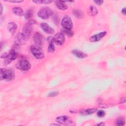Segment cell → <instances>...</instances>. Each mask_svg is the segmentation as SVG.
Listing matches in <instances>:
<instances>
[{
  "label": "cell",
  "mask_w": 126,
  "mask_h": 126,
  "mask_svg": "<svg viewBox=\"0 0 126 126\" xmlns=\"http://www.w3.org/2000/svg\"><path fill=\"white\" fill-rule=\"evenodd\" d=\"M59 93L58 92H52L51 93H50L48 94V96L49 97H53V96H55L56 95H57Z\"/></svg>",
  "instance_id": "484cf974"
},
{
  "label": "cell",
  "mask_w": 126,
  "mask_h": 126,
  "mask_svg": "<svg viewBox=\"0 0 126 126\" xmlns=\"http://www.w3.org/2000/svg\"><path fill=\"white\" fill-rule=\"evenodd\" d=\"M125 124V120L123 118H119L116 121V125L119 126H124Z\"/></svg>",
  "instance_id": "603a6c76"
},
{
  "label": "cell",
  "mask_w": 126,
  "mask_h": 126,
  "mask_svg": "<svg viewBox=\"0 0 126 126\" xmlns=\"http://www.w3.org/2000/svg\"><path fill=\"white\" fill-rule=\"evenodd\" d=\"M17 26L14 22H10L8 25V29L11 34L13 35L17 31Z\"/></svg>",
  "instance_id": "2e32d148"
},
{
  "label": "cell",
  "mask_w": 126,
  "mask_h": 126,
  "mask_svg": "<svg viewBox=\"0 0 126 126\" xmlns=\"http://www.w3.org/2000/svg\"><path fill=\"white\" fill-rule=\"evenodd\" d=\"M51 126H60V124H51Z\"/></svg>",
  "instance_id": "836d02e7"
},
{
  "label": "cell",
  "mask_w": 126,
  "mask_h": 126,
  "mask_svg": "<svg viewBox=\"0 0 126 126\" xmlns=\"http://www.w3.org/2000/svg\"><path fill=\"white\" fill-rule=\"evenodd\" d=\"M125 101H126L125 97H123V98H121L120 101V103H124L125 102Z\"/></svg>",
  "instance_id": "f546056e"
},
{
  "label": "cell",
  "mask_w": 126,
  "mask_h": 126,
  "mask_svg": "<svg viewBox=\"0 0 126 126\" xmlns=\"http://www.w3.org/2000/svg\"><path fill=\"white\" fill-rule=\"evenodd\" d=\"M41 29L46 33L49 34H52L54 32V30L53 28L50 27L47 24L42 23L40 24Z\"/></svg>",
  "instance_id": "4fadbf2b"
},
{
  "label": "cell",
  "mask_w": 126,
  "mask_h": 126,
  "mask_svg": "<svg viewBox=\"0 0 126 126\" xmlns=\"http://www.w3.org/2000/svg\"><path fill=\"white\" fill-rule=\"evenodd\" d=\"M32 24L29 22L25 24V25L23 26L22 29V33L27 39L29 38L32 31Z\"/></svg>",
  "instance_id": "52a82bcc"
},
{
  "label": "cell",
  "mask_w": 126,
  "mask_h": 126,
  "mask_svg": "<svg viewBox=\"0 0 126 126\" xmlns=\"http://www.w3.org/2000/svg\"><path fill=\"white\" fill-rule=\"evenodd\" d=\"M48 41L49 43V45L48 48V51L49 53H53L55 51V50L53 38L49 37L48 38Z\"/></svg>",
  "instance_id": "ac0fdd59"
},
{
  "label": "cell",
  "mask_w": 126,
  "mask_h": 126,
  "mask_svg": "<svg viewBox=\"0 0 126 126\" xmlns=\"http://www.w3.org/2000/svg\"><path fill=\"white\" fill-rule=\"evenodd\" d=\"M56 121L61 124L63 125H70L73 123L72 120L68 116H61L56 118Z\"/></svg>",
  "instance_id": "8992f818"
},
{
  "label": "cell",
  "mask_w": 126,
  "mask_h": 126,
  "mask_svg": "<svg viewBox=\"0 0 126 126\" xmlns=\"http://www.w3.org/2000/svg\"><path fill=\"white\" fill-rule=\"evenodd\" d=\"M12 12L14 14L18 16H22L24 13L23 9L21 7H19V6L14 7L12 9Z\"/></svg>",
  "instance_id": "d6986e66"
},
{
  "label": "cell",
  "mask_w": 126,
  "mask_h": 126,
  "mask_svg": "<svg viewBox=\"0 0 126 126\" xmlns=\"http://www.w3.org/2000/svg\"><path fill=\"white\" fill-rule=\"evenodd\" d=\"M2 6L0 4V15L2 14Z\"/></svg>",
  "instance_id": "d6a6232c"
},
{
  "label": "cell",
  "mask_w": 126,
  "mask_h": 126,
  "mask_svg": "<svg viewBox=\"0 0 126 126\" xmlns=\"http://www.w3.org/2000/svg\"><path fill=\"white\" fill-rule=\"evenodd\" d=\"M96 125H97V126H104V124L103 123H102V122H101L100 123H99V124H97Z\"/></svg>",
  "instance_id": "1f68e13d"
},
{
  "label": "cell",
  "mask_w": 126,
  "mask_h": 126,
  "mask_svg": "<svg viewBox=\"0 0 126 126\" xmlns=\"http://www.w3.org/2000/svg\"><path fill=\"white\" fill-rule=\"evenodd\" d=\"M16 66L18 69L27 71L30 69L31 64L28 60L24 59H22L18 61L16 64Z\"/></svg>",
  "instance_id": "277c9868"
},
{
  "label": "cell",
  "mask_w": 126,
  "mask_h": 126,
  "mask_svg": "<svg viewBox=\"0 0 126 126\" xmlns=\"http://www.w3.org/2000/svg\"><path fill=\"white\" fill-rule=\"evenodd\" d=\"M122 13L125 15H126V8H124L122 10Z\"/></svg>",
  "instance_id": "4dcf8cb0"
},
{
  "label": "cell",
  "mask_w": 126,
  "mask_h": 126,
  "mask_svg": "<svg viewBox=\"0 0 126 126\" xmlns=\"http://www.w3.org/2000/svg\"><path fill=\"white\" fill-rule=\"evenodd\" d=\"M53 14L54 11L52 9L47 7H44L39 10L37 15L39 17L42 19H47L52 16Z\"/></svg>",
  "instance_id": "3957f363"
},
{
  "label": "cell",
  "mask_w": 126,
  "mask_h": 126,
  "mask_svg": "<svg viewBox=\"0 0 126 126\" xmlns=\"http://www.w3.org/2000/svg\"><path fill=\"white\" fill-rule=\"evenodd\" d=\"M8 1L10 2H15V3H20L23 1V0H9Z\"/></svg>",
  "instance_id": "f1b7e54d"
},
{
  "label": "cell",
  "mask_w": 126,
  "mask_h": 126,
  "mask_svg": "<svg viewBox=\"0 0 126 126\" xmlns=\"http://www.w3.org/2000/svg\"><path fill=\"white\" fill-rule=\"evenodd\" d=\"M18 56V52L15 49H11L8 53L7 57L5 59L4 63L5 64H9L10 62L14 60Z\"/></svg>",
  "instance_id": "5b68a950"
},
{
  "label": "cell",
  "mask_w": 126,
  "mask_h": 126,
  "mask_svg": "<svg viewBox=\"0 0 126 126\" xmlns=\"http://www.w3.org/2000/svg\"><path fill=\"white\" fill-rule=\"evenodd\" d=\"M62 26L63 28L71 30L73 28V23L71 19L67 15L65 16L61 22Z\"/></svg>",
  "instance_id": "ba28073f"
},
{
  "label": "cell",
  "mask_w": 126,
  "mask_h": 126,
  "mask_svg": "<svg viewBox=\"0 0 126 126\" xmlns=\"http://www.w3.org/2000/svg\"><path fill=\"white\" fill-rule=\"evenodd\" d=\"M33 39L35 45L39 46L42 45L43 42V37L40 33L38 32H35L33 35Z\"/></svg>",
  "instance_id": "8fae6325"
},
{
  "label": "cell",
  "mask_w": 126,
  "mask_h": 126,
  "mask_svg": "<svg viewBox=\"0 0 126 126\" xmlns=\"http://www.w3.org/2000/svg\"><path fill=\"white\" fill-rule=\"evenodd\" d=\"M73 14L77 18H82L84 17V14L82 11L78 9H74L73 11Z\"/></svg>",
  "instance_id": "44dd1931"
},
{
  "label": "cell",
  "mask_w": 126,
  "mask_h": 126,
  "mask_svg": "<svg viewBox=\"0 0 126 126\" xmlns=\"http://www.w3.org/2000/svg\"><path fill=\"white\" fill-rule=\"evenodd\" d=\"M34 3H37V4H42L43 3V0H35L32 1Z\"/></svg>",
  "instance_id": "4316f807"
},
{
  "label": "cell",
  "mask_w": 126,
  "mask_h": 126,
  "mask_svg": "<svg viewBox=\"0 0 126 126\" xmlns=\"http://www.w3.org/2000/svg\"><path fill=\"white\" fill-rule=\"evenodd\" d=\"M97 111L96 108H89L87 109L82 110L80 111V114L82 115H90L94 113Z\"/></svg>",
  "instance_id": "e0dca14e"
},
{
  "label": "cell",
  "mask_w": 126,
  "mask_h": 126,
  "mask_svg": "<svg viewBox=\"0 0 126 126\" xmlns=\"http://www.w3.org/2000/svg\"><path fill=\"white\" fill-rule=\"evenodd\" d=\"M72 53L74 56H75L76 57H77V58H80V59H83V58H85L87 57V55L86 54L82 52L80 50H77V49L73 50L72 51Z\"/></svg>",
  "instance_id": "9a60e30c"
},
{
  "label": "cell",
  "mask_w": 126,
  "mask_h": 126,
  "mask_svg": "<svg viewBox=\"0 0 126 126\" xmlns=\"http://www.w3.org/2000/svg\"><path fill=\"white\" fill-rule=\"evenodd\" d=\"M27 40V38L22 33H18L15 38V43L17 46L24 45Z\"/></svg>",
  "instance_id": "9c48e42d"
},
{
  "label": "cell",
  "mask_w": 126,
  "mask_h": 126,
  "mask_svg": "<svg viewBox=\"0 0 126 126\" xmlns=\"http://www.w3.org/2000/svg\"><path fill=\"white\" fill-rule=\"evenodd\" d=\"M65 1H62V0H57L55 1L56 5L57 7L62 10H65L67 9V5L64 3Z\"/></svg>",
  "instance_id": "5bb4252c"
},
{
  "label": "cell",
  "mask_w": 126,
  "mask_h": 126,
  "mask_svg": "<svg viewBox=\"0 0 126 126\" xmlns=\"http://www.w3.org/2000/svg\"><path fill=\"white\" fill-rule=\"evenodd\" d=\"M88 13L90 16H94L97 14V13H98V10L95 6H94L93 5H91L90 6V7L89 8Z\"/></svg>",
  "instance_id": "ffe728a7"
},
{
  "label": "cell",
  "mask_w": 126,
  "mask_h": 126,
  "mask_svg": "<svg viewBox=\"0 0 126 126\" xmlns=\"http://www.w3.org/2000/svg\"><path fill=\"white\" fill-rule=\"evenodd\" d=\"M106 34V32H102L96 34L94 35L93 36H91L90 38V41L91 42H96L100 40L101 38H102L104 36H105Z\"/></svg>",
  "instance_id": "7c38bea8"
},
{
  "label": "cell",
  "mask_w": 126,
  "mask_h": 126,
  "mask_svg": "<svg viewBox=\"0 0 126 126\" xmlns=\"http://www.w3.org/2000/svg\"><path fill=\"white\" fill-rule=\"evenodd\" d=\"M105 115V112L103 110H99L97 113V116L98 117H103Z\"/></svg>",
  "instance_id": "d4e9b609"
},
{
  "label": "cell",
  "mask_w": 126,
  "mask_h": 126,
  "mask_svg": "<svg viewBox=\"0 0 126 126\" xmlns=\"http://www.w3.org/2000/svg\"><path fill=\"white\" fill-rule=\"evenodd\" d=\"M15 73L11 69L1 68L0 71V79L1 80H4L7 81H11L14 78Z\"/></svg>",
  "instance_id": "6da1fadb"
},
{
  "label": "cell",
  "mask_w": 126,
  "mask_h": 126,
  "mask_svg": "<svg viewBox=\"0 0 126 126\" xmlns=\"http://www.w3.org/2000/svg\"><path fill=\"white\" fill-rule=\"evenodd\" d=\"M31 52L32 55L37 59H42L44 58V52L40 46L33 45L31 46L30 48Z\"/></svg>",
  "instance_id": "7a4b0ae2"
},
{
  "label": "cell",
  "mask_w": 126,
  "mask_h": 126,
  "mask_svg": "<svg viewBox=\"0 0 126 126\" xmlns=\"http://www.w3.org/2000/svg\"><path fill=\"white\" fill-rule=\"evenodd\" d=\"M94 2L97 5H101L103 3V0H94Z\"/></svg>",
  "instance_id": "83f0119b"
},
{
  "label": "cell",
  "mask_w": 126,
  "mask_h": 126,
  "mask_svg": "<svg viewBox=\"0 0 126 126\" xmlns=\"http://www.w3.org/2000/svg\"><path fill=\"white\" fill-rule=\"evenodd\" d=\"M62 31L63 32H64L65 34L67 35L68 36H72L73 35L74 33L71 30L63 28Z\"/></svg>",
  "instance_id": "cb8c5ba5"
},
{
  "label": "cell",
  "mask_w": 126,
  "mask_h": 126,
  "mask_svg": "<svg viewBox=\"0 0 126 126\" xmlns=\"http://www.w3.org/2000/svg\"><path fill=\"white\" fill-rule=\"evenodd\" d=\"M54 42L57 45H61L65 41V37L62 32H59L55 34L53 37Z\"/></svg>",
  "instance_id": "30bf717a"
},
{
  "label": "cell",
  "mask_w": 126,
  "mask_h": 126,
  "mask_svg": "<svg viewBox=\"0 0 126 126\" xmlns=\"http://www.w3.org/2000/svg\"><path fill=\"white\" fill-rule=\"evenodd\" d=\"M33 12L32 9H29L26 11L24 14V17L26 19H29L33 16Z\"/></svg>",
  "instance_id": "7402d4cb"
}]
</instances>
